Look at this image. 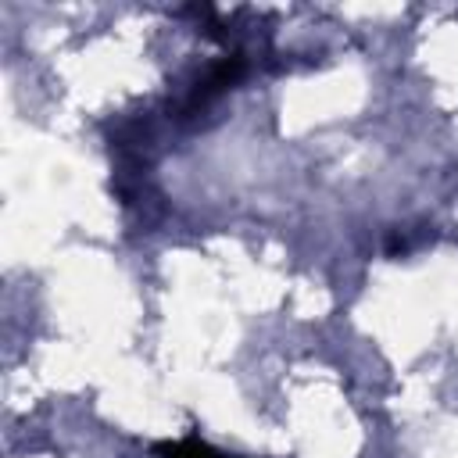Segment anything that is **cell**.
<instances>
[{
  "label": "cell",
  "mask_w": 458,
  "mask_h": 458,
  "mask_svg": "<svg viewBox=\"0 0 458 458\" xmlns=\"http://www.w3.org/2000/svg\"><path fill=\"white\" fill-rule=\"evenodd\" d=\"M154 454L157 458H233V454H222V451H215L211 444H204V440H168V444H157L154 447Z\"/></svg>",
  "instance_id": "2"
},
{
  "label": "cell",
  "mask_w": 458,
  "mask_h": 458,
  "mask_svg": "<svg viewBox=\"0 0 458 458\" xmlns=\"http://www.w3.org/2000/svg\"><path fill=\"white\" fill-rule=\"evenodd\" d=\"M240 75H243V57H240V54L222 57L218 64H211V68L204 72V79H197V86H193V93H190V100H186V111H197V107L211 104V100H215L218 93H225Z\"/></svg>",
  "instance_id": "1"
}]
</instances>
